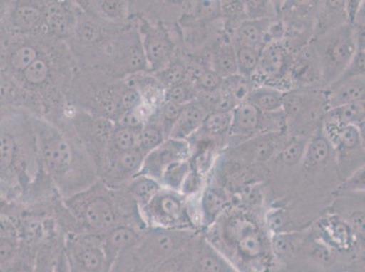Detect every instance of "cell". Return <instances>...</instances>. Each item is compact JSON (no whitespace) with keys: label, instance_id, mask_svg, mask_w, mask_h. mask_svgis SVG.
<instances>
[{"label":"cell","instance_id":"cell-30","mask_svg":"<svg viewBox=\"0 0 365 272\" xmlns=\"http://www.w3.org/2000/svg\"><path fill=\"white\" fill-rule=\"evenodd\" d=\"M200 234L189 242L187 246L162 261L152 272H188L194 261Z\"/></svg>","mask_w":365,"mask_h":272},{"label":"cell","instance_id":"cell-36","mask_svg":"<svg viewBox=\"0 0 365 272\" xmlns=\"http://www.w3.org/2000/svg\"><path fill=\"white\" fill-rule=\"evenodd\" d=\"M253 90L248 78L240 75H235L223 79L219 91L233 99L235 104L247 102L249 95Z\"/></svg>","mask_w":365,"mask_h":272},{"label":"cell","instance_id":"cell-22","mask_svg":"<svg viewBox=\"0 0 365 272\" xmlns=\"http://www.w3.org/2000/svg\"><path fill=\"white\" fill-rule=\"evenodd\" d=\"M205 115L207 113L197 102L185 105L177 122L173 126L168 138L187 141L188 137L201 128Z\"/></svg>","mask_w":365,"mask_h":272},{"label":"cell","instance_id":"cell-13","mask_svg":"<svg viewBox=\"0 0 365 272\" xmlns=\"http://www.w3.org/2000/svg\"><path fill=\"white\" fill-rule=\"evenodd\" d=\"M145 157V152L139 148L124 152L99 172V181L109 188H124L140 174Z\"/></svg>","mask_w":365,"mask_h":272},{"label":"cell","instance_id":"cell-23","mask_svg":"<svg viewBox=\"0 0 365 272\" xmlns=\"http://www.w3.org/2000/svg\"><path fill=\"white\" fill-rule=\"evenodd\" d=\"M12 24L19 31L31 33L44 26L43 2L21 1L14 5L11 11Z\"/></svg>","mask_w":365,"mask_h":272},{"label":"cell","instance_id":"cell-47","mask_svg":"<svg viewBox=\"0 0 365 272\" xmlns=\"http://www.w3.org/2000/svg\"><path fill=\"white\" fill-rule=\"evenodd\" d=\"M21 250L19 239L9 235H0V268L9 266L18 257Z\"/></svg>","mask_w":365,"mask_h":272},{"label":"cell","instance_id":"cell-32","mask_svg":"<svg viewBox=\"0 0 365 272\" xmlns=\"http://www.w3.org/2000/svg\"><path fill=\"white\" fill-rule=\"evenodd\" d=\"M98 19L93 16L91 19H81L78 14L73 36H75L76 41L81 46L86 48V46H96L104 39L106 33L98 22Z\"/></svg>","mask_w":365,"mask_h":272},{"label":"cell","instance_id":"cell-15","mask_svg":"<svg viewBox=\"0 0 365 272\" xmlns=\"http://www.w3.org/2000/svg\"><path fill=\"white\" fill-rule=\"evenodd\" d=\"M145 229L121 224L101 235V248L109 268L122 254L135 250L140 244Z\"/></svg>","mask_w":365,"mask_h":272},{"label":"cell","instance_id":"cell-40","mask_svg":"<svg viewBox=\"0 0 365 272\" xmlns=\"http://www.w3.org/2000/svg\"><path fill=\"white\" fill-rule=\"evenodd\" d=\"M235 52L238 75L250 78L257 71L260 51L245 45L239 44Z\"/></svg>","mask_w":365,"mask_h":272},{"label":"cell","instance_id":"cell-2","mask_svg":"<svg viewBox=\"0 0 365 272\" xmlns=\"http://www.w3.org/2000/svg\"><path fill=\"white\" fill-rule=\"evenodd\" d=\"M39 164L62 199L86 190L99 180L97 165L75 134L31 115Z\"/></svg>","mask_w":365,"mask_h":272},{"label":"cell","instance_id":"cell-43","mask_svg":"<svg viewBox=\"0 0 365 272\" xmlns=\"http://www.w3.org/2000/svg\"><path fill=\"white\" fill-rule=\"evenodd\" d=\"M307 142V139L297 137L285 145L278 157L282 164L287 167L300 164L304 160Z\"/></svg>","mask_w":365,"mask_h":272},{"label":"cell","instance_id":"cell-11","mask_svg":"<svg viewBox=\"0 0 365 272\" xmlns=\"http://www.w3.org/2000/svg\"><path fill=\"white\" fill-rule=\"evenodd\" d=\"M110 48L108 56L115 75H132L148 69L141 36L137 31L124 32Z\"/></svg>","mask_w":365,"mask_h":272},{"label":"cell","instance_id":"cell-18","mask_svg":"<svg viewBox=\"0 0 365 272\" xmlns=\"http://www.w3.org/2000/svg\"><path fill=\"white\" fill-rule=\"evenodd\" d=\"M44 26L58 38H68L74 34L78 13L68 2H43Z\"/></svg>","mask_w":365,"mask_h":272},{"label":"cell","instance_id":"cell-21","mask_svg":"<svg viewBox=\"0 0 365 272\" xmlns=\"http://www.w3.org/2000/svg\"><path fill=\"white\" fill-rule=\"evenodd\" d=\"M289 61L287 51L279 44H270L261 49L257 70L264 78L277 79L284 75Z\"/></svg>","mask_w":365,"mask_h":272},{"label":"cell","instance_id":"cell-7","mask_svg":"<svg viewBox=\"0 0 365 272\" xmlns=\"http://www.w3.org/2000/svg\"><path fill=\"white\" fill-rule=\"evenodd\" d=\"M147 227L190 230L200 232L197 209L180 192L162 190L140 210Z\"/></svg>","mask_w":365,"mask_h":272},{"label":"cell","instance_id":"cell-54","mask_svg":"<svg viewBox=\"0 0 365 272\" xmlns=\"http://www.w3.org/2000/svg\"><path fill=\"white\" fill-rule=\"evenodd\" d=\"M0 235H9L18 238L14 221L0 214Z\"/></svg>","mask_w":365,"mask_h":272},{"label":"cell","instance_id":"cell-37","mask_svg":"<svg viewBox=\"0 0 365 272\" xmlns=\"http://www.w3.org/2000/svg\"><path fill=\"white\" fill-rule=\"evenodd\" d=\"M191 162L188 160L175 162L163 172L159 182L163 188L180 192L182 182L191 171Z\"/></svg>","mask_w":365,"mask_h":272},{"label":"cell","instance_id":"cell-1","mask_svg":"<svg viewBox=\"0 0 365 272\" xmlns=\"http://www.w3.org/2000/svg\"><path fill=\"white\" fill-rule=\"evenodd\" d=\"M264 211L233 205L201 234L239 272H274Z\"/></svg>","mask_w":365,"mask_h":272},{"label":"cell","instance_id":"cell-52","mask_svg":"<svg viewBox=\"0 0 365 272\" xmlns=\"http://www.w3.org/2000/svg\"><path fill=\"white\" fill-rule=\"evenodd\" d=\"M204 187V177L198 172L191 169L185 178L180 190V194L185 197L191 198L201 192Z\"/></svg>","mask_w":365,"mask_h":272},{"label":"cell","instance_id":"cell-58","mask_svg":"<svg viewBox=\"0 0 365 272\" xmlns=\"http://www.w3.org/2000/svg\"><path fill=\"white\" fill-rule=\"evenodd\" d=\"M0 272H2V271H1V270H0Z\"/></svg>","mask_w":365,"mask_h":272},{"label":"cell","instance_id":"cell-44","mask_svg":"<svg viewBox=\"0 0 365 272\" xmlns=\"http://www.w3.org/2000/svg\"><path fill=\"white\" fill-rule=\"evenodd\" d=\"M187 75V66L179 59L171 61L162 70L158 72L159 81L168 86V88L184 82Z\"/></svg>","mask_w":365,"mask_h":272},{"label":"cell","instance_id":"cell-28","mask_svg":"<svg viewBox=\"0 0 365 272\" xmlns=\"http://www.w3.org/2000/svg\"><path fill=\"white\" fill-rule=\"evenodd\" d=\"M270 21L267 19H252L242 23L237 36L241 45L251 46L261 51L265 36L269 31Z\"/></svg>","mask_w":365,"mask_h":272},{"label":"cell","instance_id":"cell-17","mask_svg":"<svg viewBox=\"0 0 365 272\" xmlns=\"http://www.w3.org/2000/svg\"><path fill=\"white\" fill-rule=\"evenodd\" d=\"M336 195L338 198L325 211L333 212L346 221L358 241L364 246V192Z\"/></svg>","mask_w":365,"mask_h":272},{"label":"cell","instance_id":"cell-33","mask_svg":"<svg viewBox=\"0 0 365 272\" xmlns=\"http://www.w3.org/2000/svg\"><path fill=\"white\" fill-rule=\"evenodd\" d=\"M167 140L164 131L158 121V115H151L145 120V125L139 134L138 148L145 152V155L154 150Z\"/></svg>","mask_w":365,"mask_h":272},{"label":"cell","instance_id":"cell-9","mask_svg":"<svg viewBox=\"0 0 365 272\" xmlns=\"http://www.w3.org/2000/svg\"><path fill=\"white\" fill-rule=\"evenodd\" d=\"M64 251L71 272H108L101 235L64 234Z\"/></svg>","mask_w":365,"mask_h":272},{"label":"cell","instance_id":"cell-12","mask_svg":"<svg viewBox=\"0 0 365 272\" xmlns=\"http://www.w3.org/2000/svg\"><path fill=\"white\" fill-rule=\"evenodd\" d=\"M189 145L187 141L168 138L145 155L140 174L159 182L163 172L175 162L187 160Z\"/></svg>","mask_w":365,"mask_h":272},{"label":"cell","instance_id":"cell-42","mask_svg":"<svg viewBox=\"0 0 365 272\" xmlns=\"http://www.w3.org/2000/svg\"><path fill=\"white\" fill-rule=\"evenodd\" d=\"M214 66V70L223 79L237 75V59L234 49L229 46L220 49L215 55Z\"/></svg>","mask_w":365,"mask_h":272},{"label":"cell","instance_id":"cell-29","mask_svg":"<svg viewBox=\"0 0 365 272\" xmlns=\"http://www.w3.org/2000/svg\"><path fill=\"white\" fill-rule=\"evenodd\" d=\"M334 147L325 132L315 135L308 141L304 160L309 169L318 168L324 164L331 157Z\"/></svg>","mask_w":365,"mask_h":272},{"label":"cell","instance_id":"cell-35","mask_svg":"<svg viewBox=\"0 0 365 272\" xmlns=\"http://www.w3.org/2000/svg\"><path fill=\"white\" fill-rule=\"evenodd\" d=\"M52 75L51 62L42 55L21 74L22 82L29 88H41L48 83Z\"/></svg>","mask_w":365,"mask_h":272},{"label":"cell","instance_id":"cell-14","mask_svg":"<svg viewBox=\"0 0 365 272\" xmlns=\"http://www.w3.org/2000/svg\"><path fill=\"white\" fill-rule=\"evenodd\" d=\"M140 36L148 69L154 72L162 70L174 54V45L168 33L158 26L145 24Z\"/></svg>","mask_w":365,"mask_h":272},{"label":"cell","instance_id":"cell-48","mask_svg":"<svg viewBox=\"0 0 365 272\" xmlns=\"http://www.w3.org/2000/svg\"><path fill=\"white\" fill-rule=\"evenodd\" d=\"M120 101L124 112L134 110L140 108L143 103L142 95L134 85L123 83L120 91Z\"/></svg>","mask_w":365,"mask_h":272},{"label":"cell","instance_id":"cell-34","mask_svg":"<svg viewBox=\"0 0 365 272\" xmlns=\"http://www.w3.org/2000/svg\"><path fill=\"white\" fill-rule=\"evenodd\" d=\"M294 78L308 83L320 76V66L314 48H307L301 53L293 68Z\"/></svg>","mask_w":365,"mask_h":272},{"label":"cell","instance_id":"cell-5","mask_svg":"<svg viewBox=\"0 0 365 272\" xmlns=\"http://www.w3.org/2000/svg\"><path fill=\"white\" fill-rule=\"evenodd\" d=\"M364 265V257L344 254L327 246L311 230L297 253L280 272H351Z\"/></svg>","mask_w":365,"mask_h":272},{"label":"cell","instance_id":"cell-31","mask_svg":"<svg viewBox=\"0 0 365 272\" xmlns=\"http://www.w3.org/2000/svg\"><path fill=\"white\" fill-rule=\"evenodd\" d=\"M278 134H264L254 140L247 141L239 147L244 158L255 162H267L275 151L274 136Z\"/></svg>","mask_w":365,"mask_h":272},{"label":"cell","instance_id":"cell-39","mask_svg":"<svg viewBox=\"0 0 365 272\" xmlns=\"http://www.w3.org/2000/svg\"><path fill=\"white\" fill-rule=\"evenodd\" d=\"M86 6L95 9H84L85 12L98 19H124L128 11V4L125 1H92L93 4Z\"/></svg>","mask_w":365,"mask_h":272},{"label":"cell","instance_id":"cell-56","mask_svg":"<svg viewBox=\"0 0 365 272\" xmlns=\"http://www.w3.org/2000/svg\"><path fill=\"white\" fill-rule=\"evenodd\" d=\"M6 11V5L4 2L0 1V21L5 16Z\"/></svg>","mask_w":365,"mask_h":272},{"label":"cell","instance_id":"cell-46","mask_svg":"<svg viewBox=\"0 0 365 272\" xmlns=\"http://www.w3.org/2000/svg\"><path fill=\"white\" fill-rule=\"evenodd\" d=\"M182 106L184 105L175 104V103L165 102L159 109L157 114L158 118L163 131H164L165 138L168 139L173 126L181 114Z\"/></svg>","mask_w":365,"mask_h":272},{"label":"cell","instance_id":"cell-26","mask_svg":"<svg viewBox=\"0 0 365 272\" xmlns=\"http://www.w3.org/2000/svg\"><path fill=\"white\" fill-rule=\"evenodd\" d=\"M364 102L353 103V104L327 109L324 121L325 124L339 126H361L364 124Z\"/></svg>","mask_w":365,"mask_h":272},{"label":"cell","instance_id":"cell-55","mask_svg":"<svg viewBox=\"0 0 365 272\" xmlns=\"http://www.w3.org/2000/svg\"><path fill=\"white\" fill-rule=\"evenodd\" d=\"M54 272H71L68 258H66L64 251V244H63V247L58 255V258H56Z\"/></svg>","mask_w":365,"mask_h":272},{"label":"cell","instance_id":"cell-50","mask_svg":"<svg viewBox=\"0 0 365 272\" xmlns=\"http://www.w3.org/2000/svg\"><path fill=\"white\" fill-rule=\"evenodd\" d=\"M223 78L214 69H204L197 76V86L200 91H218Z\"/></svg>","mask_w":365,"mask_h":272},{"label":"cell","instance_id":"cell-49","mask_svg":"<svg viewBox=\"0 0 365 272\" xmlns=\"http://www.w3.org/2000/svg\"><path fill=\"white\" fill-rule=\"evenodd\" d=\"M364 192V167L358 169L349 177L341 182L336 194H359Z\"/></svg>","mask_w":365,"mask_h":272},{"label":"cell","instance_id":"cell-3","mask_svg":"<svg viewBox=\"0 0 365 272\" xmlns=\"http://www.w3.org/2000/svg\"><path fill=\"white\" fill-rule=\"evenodd\" d=\"M79 234L101 235L118 225L145 229L140 210L124 188H109L101 181L73 197L62 199Z\"/></svg>","mask_w":365,"mask_h":272},{"label":"cell","instance_id":"cell-19","mask_svg":"<svg viewBox=\"0 0 365 272\" xmlns=\"http://www.w3.org/2000/svg\"><path fill=\"white\" fill-rule=\"evenodd\" d=\"M364 76L337 80L329 85L325 96L327 109L364 102Z\"/></svg>","mask_w":365,"mask_h":272},{"label":"cell","instance_id":"cell-53","mask_svg":"<svg viewBox=\"0 0 365 272\" xmlns=\"http://www.w3.org/2000/svg\"><path fill=\"white\" fill-rule=\"evenodd\" d=\"M16 94L15 86L5 75L0 74V100H9Z\"/></svg>","mask_w":365,"mask_h":272},{"label":"cell","instance_id":"cell-16","mask_svg":"<svg viewBox=\"0 0 365 272\" xmlns=\"http://www.w3.org/2000/svg\"><path fill=\"white\" fill-rule=\"evenodd\" d=\"M233 205V197L225 187L218 185L205 187L197 204L201 234Z\"/></svg>","mask_w":365,"mask_h":272},{"label":"cell","instance_id":"cell-4","mask_svg":"<svg viewBox=\"0 0 365 272\" xmlns=\"http://www.w3.org/2000/svg\"><path fill=\"white\" fill-rule=\"evenodd\" d=\"M41 168L31 115H16L0 124V180L23 190Z\"/></svg>","mask_w":365,"mask_h":272},{"label":"cell","instance_id":"cell-6","mask_svg":"<svg viewBox=\"0 0 365 272\" xmlns=\"http://www.w3.org/2000/svg\"><path fill=\"white\" fill-rule=\"evenodd\" d=\"M314 48L319 62L321 78L330 85L343 74L357 51L356 31L349 23L341 25L322 33Z\"/></svg>","mask_w":365,"mask_h":272},{"label":"cell","instance_id":"cell-8","mask_svg":"<svg viewBox=\"0 0 365 272\" xmlns=\"http://www.w3.org/2000/svg\"><path fill=\"white\" fill-rule=\"evenodd\" d=\"M200 232L148 227L135 254L142 272H152L175 252L187 246Z\"/></svg>","mask_w":365,"mask_h":272},{"label":"cell","instance_id":"cell-20","mask_svg":"<svg viewBox=\"0 0 365 272\" xmlns=\"http://www.w3.org/2000/svg\"><path fill=\"white\" fill-rule=\"evenodd\" d=\"M188 272H239L233 265L205 240L199 236L193 263Z\"/></svg>","mask_w":365,"mask_h":272},{"label":"cell","instance_id":"cell-27","mask_svg":"<svg viewBox=\"0 0 365 272\" xmlns=\"http://www.w3.org/2000/svg\"><path fill=\"white\" fill-rule=\"evenodd\" d=\"M285 93L272 86L253 88L247 102L263 114L283 110Z\"/></svg>","mask_w":365,"mask_h":272},{"label":"cell","instance_id":"cell-45","mask_svg":"<svg viewBox=\"0 0 365 272\" xmlns=\"http://www.w3.org/2000/svg\"><path fill=\"white\" fill-rule=\"evenodd\" d=\"M197 92L193 85L184 81L167 89L165 94V102L185 105L197 99Z\"/></svg>","mask_w":365,"mask_h":272},{"label":"cell","instance_id":"cell-24","mask_svg":"<svg viewBox=\"0 0 365 272\" xmlns=\"http://www.w3.org/2000/svg\"><path fill=\"white\" fill-rule=\"evenodd\" d=\"M262 113L249 102L241 103L232 111L231 135L245 136L260 130Z\"/></svg>","mask_w":365,"mask_h":272},{"label":"cell","instance_id":"cell-41","mask_svg":"<svg viewBox=\"0 0 365 272\" xmlns=\"http://www.w3.org/2000/svg\"><path fill=\"white\" fill-rule=\"evenodd\" d=\"M232 124V112H210L205 115L201 128L211 135H223L229 132Z\"/></svg>","mask_w":365,"mask_h":272},{"label":"cell","instance_id":"cell-57","mask_svg":"<svg viewBox=\"0 0 365 272\" xmlns=\"http://www.w3.org/2000/svg\"><path fill=\"white\" fill-rule=\"evenodd\" d=\"M351 272H364V265H363V266L355 268L354 270Z\"/></svg>","mask_w":365,"mask_h":272},{"label":"cell","instance_id":"cell-10","mask_svg":"<svg viewBox=\"0 0 365 272\" xmlns=\"http://www.w3.org/2000/svg\"><path fill=\"white\" fill-rule=\"evenodd\" d=\"M311 230L334 250L364 257V246L358 241L349 224L333 212L325 211L311 225Z\"/></svg>","mask_w":365,"mask_h":272},{"label":"cell","instance_id":"cell-38","mask_svg":"<svg viewBox=\"0 0 365 272\" xmlns=\"http://www.w3.org/2000/svg\"><path fill=\"white\" fill-rule=\"evenodd\" d=\"M41 52L35 46L22 44L16 46L9 56V65L13 72L22 74L23 72L41 56Z\"/></svg>","mask_w":365,"mask_h":272},{"label":"cell","instance_id":"cell-51","mask_svg":"<svg viewBox=\"0 0 365 272\" xmlns=\"http://www.w3.org/2000/svg\"><path fill=\"white\" fill-rule=\"evenodd\" d=\"M134 251L119 256L113 262L108 272H142Z\"/></svg>","mask_w":365,"mask_h":272},{"label":"cell","instance_id":"cell-25","mask_svg":"<svg viewBox=\"0 0 365 272\" xmlns=\"http://www.w3.org/2000/svg\"><path fill=\"white\" fill-rule=\"evenodd\" d=\"M160 182L147 175L138 174L124 187L129 197L138 205L139 210L147 206L162 190Z\"/></svg>","mask_w":365,"mask_h":272}]
</instances>
